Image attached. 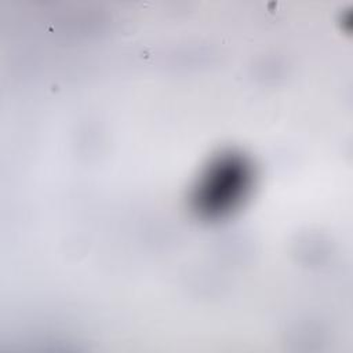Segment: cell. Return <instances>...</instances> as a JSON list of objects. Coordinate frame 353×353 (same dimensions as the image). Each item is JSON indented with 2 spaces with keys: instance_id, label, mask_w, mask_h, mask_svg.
<instances>
[{
  "instance_id": "obj_1",
  "label": "cell",
  "mask_w": 353,
  "mask_h": 353,
  "mask_svg": "<svg viewBox=\"0 0 353 353\" xmlns=\"http://www.w3.org/2000/svg\"><path fill=\"white\" fill-rule=\"evenodd\" d=\"M245 172L241 164L228 163L223 167H218L211 178L208 176L207 183L203 186L204 196L201 200L205 203L208 211H219L228 205L244 189Z\"/></svg>"
}]
</instances>
